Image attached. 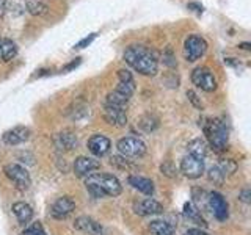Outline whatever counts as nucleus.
I'll return each instance as SVG.
<instances>
[{"label": "nucleus", "mask_w": 251, "mask_h": 235, "mask_svg": "<svg viewBox=\"0 0 251 235\" xmlns=\"http://www.w3.org/2000/svg\"><path fill=\"white\" fill-rule=\"evenodd\" d=\"M13 213L18 218L19 224H28L31 219H33V209H31L27 202H14L13 204Z\"/></svg>", "instance_id": "18"}, {"label": "nucleus", "mask_w": 251, "mask_h": 235, "mask_svg": "<svg viewBox=\"0 0 251 235\" xmlns=\"http://www.w3.org/2000/svg\"><path fill=\"white\" fill-rule=\"evenodd\" d=\"M118 80L120 82H118L116 91L127 97H132L133 91H135V80H133L132 74L127 69H120L118 70Z\"/></svg>", "instance_id": "17"}, {"label": "nucleus", "mask_w": 251, "mask_h": 235, "mask_svg": "<svg viewBox=\"0 0 251 235\" xmlns=\"http://www.w3.org/2000/svg\"><path fill=\"white\" fill-rule=\"evenodd\" d=\"M6 11V0H0V16H3Z\"/></svg>", "instance_id": "36"}, {"label": "nucleus", "mask_w": 251, "mask_h": 235, "mask_svg": "<svg viewBox=\"0 0 251 235\" xmlns=\"http://www.w3.org/2000/svg\"><path fill=\"white\" fill-rule=\"evenodd\" d=\"M160 171H162V174L163 176H167V177H176L177 176V169L173 166V163L171 162H165L162 166H160Z\"/></svg>", "instance_id": "30"}, {"label": "nucleus", "mask_w": 251, "mask_h": 235, "mask_svg": "<svg viewBox=\"0 0 251 235\" xmlns=\"http://www.w3.org/2000/svg\"><path fill=\"white\" fill-rule=\"evenodd\" d=\"M133 212L140 216H152V215H160L163 212V206L152 198H146L141 201L133 202Z\"/></svg>", "instance_id": "12"}, {"label": "nucleus", "mask_w": 251, "mask_h": 235, "mask_svg": "<svg viewBox=\"0 0 251 235\" xmlns=\"http://www.w3.org/2000/svg\"><path fill=\"white\" fill-rule=\"evenodd\" d=\"M204 132L209 140V144L215 151H225L229 140V130L223 118H214L209 119V122L204 125Z\"/></svg>", "instance_id": "3"}, {"label": "nucleus", "mask_w": 251, "mask_h": 235, "mask_svg": "<svg viewBox=\"0 0 251 235\" xmlns=\"http://www.w3.org/2000/svg\"><path fill=\"white\" fill-rule=\"evenodd\" d=\"M129 100H130V97L124 96V94L118 93V91L115 90V91H112V93H108V94H107L105 104H107V105H113V107L124 108L126 105L129 104Z\"/></svg>", "instance_id": "26"}, {"label": "nucleus", "mask_w": 251, "mask_h": 235, "mask_svg": "<svg viewBox=\"0 0 251 235\" xmlns=\"http://www.w3.org/2000/svg\"><path fill=\"white\" fill-rule=\"evenodd\" d=\"M218 169L223 172V176L226 177V176H231L232 172L235 171V168H237V164H235L232 160H222L218 164Z\"/></svg>", "instance_id": "28"}, {"label": "nucleus", "mask_w": 251, "mask_h": 235, "mask_svg": "<svg viewBox=\"0 0 251 235\" xmlns=\"http://www.w3.org/2000/svg\"><path fill=\"white\" fill-rule=\"evenodd\" d=\"M192 82L196 88H201L202 91L206 93H212L217 90V80L214 74H212V70L209 68H204V66H200L193 69L192 72Z\"/></svg>", "instance_id": "7"}, {"label": "nucleus", "mask_w": 251, "mask_h": 235, "mask_svg": "<svg viewBox=\"0 0 251 235\" xmlns=\"http://www.w3.org/2000/svg\"><path fill=\"white\" fill-rule=\"evenodd\" d=\"M187 151H188V154H190V155L196 157V159L204 160L207 157L209 146H207V143L202 138H195V140H192L190 143L187 144Z\"/></svg>", "instance_id": "20"}, {"label": "nucleus", "mask_w": 251, "mask_h": 235, "mask_svg": "<svg viewBox=\"0 0 251 235\" xmlns=\"http://www.w3.org/2000/svg\"><path fill=\"white\" fill-rule=\"evenodd\" d=\"M187 97H188V100H190L196 108L202 110V102L198 99V94H196L195 91H187Z\"/></svg>", "instance_id": "32"}, {"label": "nucleus", "mask_w": 251, "mask_h": 235, "mask_svg": "<svg viewBox=\"0 0 251 235\" xmlns=\"http://www.w3.org/2000/svg\"><path fill=\"white\" fill-rule=\"evenodd\" d=\"M21 235H47V234H46V231H44L43 224L39 223V221H36V223H33V224H30L28 227H25V229L22 231Z\"/></svg>", "instance_id": "27"}, {"label": "nucleus", "mask_w": 251, "mask_h": 235, "mask_svg": "<svg viewBox=\"0 0 251 235\" xmlns=\"http://www.w3.org/2000/svg\"><path fill=\"white\" fill-rule=\"evenodd\" d=\"M207 206L218 221H226L227 216H229V207H227V202L223 198V194H220L217 191L209 193Z\"/></svg>", "instance_id": "8"}, {"label": "nucleus", "mask_w": 251, "mask_h": 235, "mask_svg": "<svg viewBox=\"0 0 251 235\" xmlns=\"http://www.w3.org/2000/svg\"><path fill=\"white\" fill-rule=\"evenodd\" d=\"M180 172L188 179H198L204 174V160L196 159V157L187 154L180 160Z\"/></svg>", "instance_id": "9"}, {"label": "nucleus", "mask_w": 251, "mask_h": 235, "mask_svg": "<svg viewBox=\"0 0 251 235\" xmlns=\"http://www.w3.org/2000/svg\"><path fill=\"white\" fill-rule=\"evenodd\" d=\"M99 168H100V162L93 159V157H77L73 164L74 174L77 177H88Z\"/></svg>", "instance_id": "11"}, {"label": "nucleus", "mask_w": 251, "mask_h": 235, "mask_svg": "<svg viewBox=\"0 0 251 235\" xmlns=\"http://www.w3.org/2000/svg\"><path fill=\"white\" fill-rule=\"evenodd\" d=\"M55 143H57V147L61 149V151H73V149L77 146V137L73 132L65 130L57 135L55 138Z\"/></svg>", "instance_id": "21"}, {"label": "nucleus", "mask_w": 251, "mask_h": 235, "mask_svg": "<svg viewBox=\"0 0 251 235\" xmlns=\"http://www.w3.org/2000/svg\"><path fill=\"white\" fill-rule=\"evenodd\" d=\"M127 182H129V185H132L140 193H143L146 196H152L154 194V182L151 179L141 177V176H129Z\"/></svg>", "instance_id": "19"}, {"label": "nucleus", "mask_w": 251, "mask_h": 235, "mask_svg": "<svg viewBox=\"0 0 251 235\" xmlns=\"http://www.w3.org/2000/svg\"><path fill=\"white\" fill-rule=\"evenodd\" d=\"M250 198H251L250 188H243V190L240 191V194H239V199H240L242 202H245V204H250Z\"/></svg>", "instance_id": "34"}, {"label": "nucleus", "mask_w": 251, "mask_h": 235, "mask_svg": "<svg viewBox=\"0 0 251 235\" xmlns=\"http://www.w3.org/2000/svg\"><path fill=\"white\" fill-rule=\"evenodd\" d=\"M85 187L93 198H104V196H112L116 198L123 191V185L116 176L108 174V172H93L86 177Z\"/></svg>", "instance_id": "2"}, {"label": "nucleus", "mask_w": 251, "mask_h": 235, "mask_svg": "<svg viewBox=\"0 0 251 235\" xmlns=\"http://www.w3.org/2000/svg\"><path fill=\"white\" fill-rule=\"evenodd\" d=\"M207 177L210 182H214V184H223V180H225V176H223V172L218 169V166L215 164V166H212L207 172Z\"/></svg>", "instance_id": "29"}, {"label": "nucleus", "mask_w": 251, "mask_h": 235, "mask_svg": "<svg viewBox=\"0 0 251 235\" xmlns=\"http://www.w3.org/2000/svg\"><path fill=\"white\" fill-rule=\"evenodd\" d=\"M104 118L110 125H115V127H124V125L127 124V115H126L124 108H120V107L105 104Z\"/></svg>", "instance_id": "14"}, {"label": "nucleus", "mask_w": 251, "mask_h": 235, "mask_svg": "<svg viewBox=\"0 0 251 235\" xmlns=\"http://www.w3.org/2000/svg\"><path fill=\"white\" fill-rule=\"evenodd\" d=\"M16 53H18V46H16V43H13L11 39H6V38L0 39V58L3 61H10L16 57Z\"/></svg>", "instance_id": "22"}, {"label": "nucleus", "mask_w": 251, "mask_h": 235, "mask_svg": "<svg viewBox=\"0 0 251 235\" xmlns=\"http://www.w3.org/2000/svg\"><path fill=\"white\" fill-rule=\"evenodd\" d=\"M149 231L152 235H175L171 224L162 221V219H154V221L149 223Z\"/></svg>", "instance_id": "24"}, {"label": "nucleus", "mask_w": 251, "mask_h": 235, "mask_svg": "<svg viewBox=\"0 0 251 235\" xmlns=\"http://www.w3.org/2000/svg\"><path fill=\"white\" fill-rule=\"evenodd\" d=\"M118 152L124 159H140L146 154V144L137 137H124L116 144Z\"/></svg>", "instance_id": "5"}, {"label": "nucleus", "mask_w": 251, "mask_h": 235, "mask_svg": "<svg viewBox=\"0 0 251 235\" xmlns=\"http://www.w3.org/2000/svg\"><path fill=\"white\" fill-rule=\"evenodd\" d=\"M28 10L31 14H44L47 11V6L43 5V3H28Z\"/></svg>", "instance_id": "31"}, {"label": "nucleus", "mask_w": 251, "mask_h": 235, "mask_svg": "<svg viewBox=\"0 0 251 235\" xmlns=\"http://www.w3.org/2000/svg\"><path fill=\"white\" fill-rule=\"evenodd\" d=\"M124 61L141 75H155L159 69L155 52L143 44L129 46L124 52Z\"/></svg>", "instance_id": "1"}, {"label": "nucleus", "mask_w": 251, "mask_h": 235, "mask_svg": "<svg viewBox=\"0 0 251 235\" xmlns=\"http://www.w3.org/2000/svg\"><path fill=\"white\" fill-rule=\"evenodd\" d=\"M74 227L77 231H82L90 235H105L104 227H102L96 219H93L90 216H78L74 223Z\"/></svg>", "instance_id": "16"}, {"label": "nucleus", "mask_w": 251, "mask_h": 235, "mask_svg": "<svg viewBox=\"0 0 251 235\" xmlns=\"http://www.w3.org/2000/svg\"><path fill=\"white\" fill-rule=\"evenodd\" d=\"M88 151L94 155V157H104L108 154L110 147H112V143H110V140L104 135H93L88 143Z\"/></svg>", "instance_id": "15"}, {"label": "nucleus", "mask_w": 251, "mask_h": 235, "mask_svg": "<svg viewBox=\"0 0 251 235\" xmlns=\"http://www.w3.org/2000/svg\"><path fill=\"white\" fill-rule=\"evenodd\" d=\"M137 127H140V130H143L145 133H149L159 127V119L152 115H145L137 121Z\"/></svg>", "instance_id": "25"}, {"label": "nucleus", "mask_w": 251, "mask_h": 235, "mask_svg": "<svg viewBox=\"0 0 251 235\" xmlns=\"http://www.w3.org/2000/svg\"><path fill=\"white\" fill-rule=\"evenodd\" d=\"M207 50V43L204 41V38L198 36V35H192L185 39L184 43V57L187 61H196L200 60L204 53Z\"/></svg>", "instance_id": "6"}, {"label": "nucleus", "mask_w": 251, "mask_h": 235, "mask_svg": "<svg viewBox=\"0 0 251 235\" xmlns=\"http://www.w3.org/2000/svg\"><path fill=\"white\" fill-rule=\"evenodd\" d=\"M3 172H5V176L14 184V187L18 188V190L25 191L30 188L31 177H30L28 169L24 166V164H21V163H8L3 166Z\"/></svg>", "instance_id": "4"}, {"label": "nucleus", "mask_w": 251, "mask_h": 235, "mask_svg": "<svg viewBox=\"0 0 251 235\" xmlns=\"http://www.w3.org/2000/svg\"><path fill=\"white\" fill-rule=\"evenodd\" d=\"M185 235H209V234L202 229H198V227H192V229L185 231Z\"/></svg>", "instance_id": "35"}, {"label": "nucleus", "mask_w": 251, "mask_h": 235, "mask_svg": "<svg viewBox=\"0 0 251 235\" xmlns=\"http://www.w3.org/2000/svg\"><path fill=\"white\" fill-rule=\"evenodd\" d=\"M184 215L190 219L192 223H195V224H200V226H202V227H206L207 226V223H206V219L202 218V215H201V212L198 210V207H195L193 206V202H185L184 204Z\"/></svg>", "instance_id": "23"}, {"label": "nucleus", "mask_w": 251, "mask_h": 235, "mask_svg": "<svg viewBox=\"0 0 251 235\" xmlns=\"http://www.w3.org/2000/svg\"><path fill=\"white\" fill-rule=\"evenodd\" d=\"M28 138H30V130L27 127H24V125H18V127L6 130L2 137V141L8 146H18L25 143Z\"/></svg>", "instance_id": "13"}, {"label": "nucleus", "mask_w": 251, "mask_h": 235, "mask_svg": "<svg viewBox=\"0 0 251 235\" xmlns=\"http://www.w3.org/2000/svg\"><path fill=\"white\" fill-rule=\"evenodd\" d=\"M94 38H96V33H91V35H90L88 38L82 39V41H80V43H78V44L75 46V49H83V47H86V46H88V44H91V41H93Z\"/></svg>", "instance_id": "33"}, {"label": "nucleus", "mask_w": 251, "mask_h": 235, "mask_svg": "<svg viewBox=\"0 0 251 235\" xmlns=\"http://www.w3.org/2000/svg\"><path fill=\"white\" fill-rule=\"evenodd\" d=\"M75 210V202L69 196H61L57 201H53L49 213L53 219H65Z\"/></svg>", "instance_id": "10"}]
</instances>
